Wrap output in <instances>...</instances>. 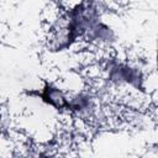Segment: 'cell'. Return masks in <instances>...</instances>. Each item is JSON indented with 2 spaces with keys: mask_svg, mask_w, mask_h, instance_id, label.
<instances>
[{
  "mask_svg": "<svg viewBox=\"0 0 158 158\" xmlns=\"http://www.w3.org/2000/svg\"><path fill=\"white\" fill-rule=\"evenodd\" d=\"M41 158H46V157H41Z\"/></svg>",
  "mask_w": 158,
  "mask_h": 158,
  "instance_id": "obj_1",
  "label": "cell"
}]
</instances>
